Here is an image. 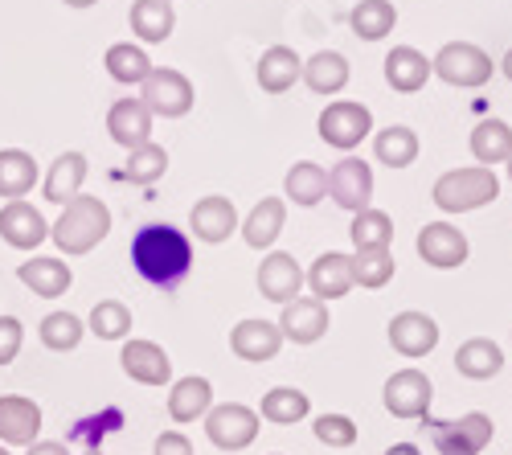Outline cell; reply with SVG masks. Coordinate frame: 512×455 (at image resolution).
Wrapping results in <instances>:
<instances>
[{"label":"cell","mask_w":512,"mask_h":455,"mask_svg":"<svg viewBox=\"0 0 512 455\" xmlns=\"http://www.w3.org/2000/svg\"><path fill=\"white\" fill-rule=\"evenodd\" d=\"M132 267L140 271V279L160 287V292H173V287L193 271V242L177 226L148 222L132 238Z\"/></svg>","instance_id":"cell-1"},{"label":"cell","mask_w":512,"mask_h":455,"mask_svg":"<svg viewBox=\"0 0 512 455\" xmlns=\"http://www.w3.org/2000/svg\"><path fill=\"white\" fill-rule=\"evenodd\" d=\"M107 234H111V210L91 193H78L74 201H66L58 222L50 226V238H54V246L66 259L91 255Z\"/></svg>","instance_id":"cell-2"},{"label":"cell","mask_w":512,"mask_h":455,"mask_svg":"<svg viewBox=\"0 0 512 455\" xmlns=\"http://www.w3.org/2000/svg\"><path fill=\"white\" fill-rule=\"evenodd\" d=\"M500 197V177L484 164H472V169H451L435 181L431 189V201L439 205L443 214H472V210H484Z\"/></svg>","instance_id":"cell-3"},{"label":"cell","mask_w":512,"mask_h":455,"mask_svg":"<svg viewBox=\"0 0 512 455\" xmlns=\"http://www.w3.org/2000/svg\"><path fill=\"white\" fill-rule=\"evenodd\" d=\"M435 66V78H443L447 87H459V91H476L496 74V62L492 54H484L472 41H447V46L431 58Z\"/></svg>","instance_id":"cell-4"},{"label":"cell","mask_w":512,"mask_h":455,"mask_svg":"<svg viewBox=\"0 0 512 455\" xmlns=\"http://www.w3.org/2000/svg\"><path fill=\"white\" fill-rule=\"evenodd\" d=\"M320 140L328 148H340V152H353L357 144L369 140L373 132V111L365 103H349V99H340V103H328L320 111Z\"/></svg>","instance_id":"cell-5"},{"label":"cell","mask_w":512,"mask_h":455,"mask_svg":"<svg viewBox=\"0 0 512 455\" xmlns=\"http://www.w3.org/2000/svg\"><path fill=\"white\" fill-rule=\"evenodd\" d=\"M426 423H431V443L439 455H480L496 435L484 410H472V415L447 419V423H435V419H426Z\"/></svg>","instance_id":"cell-6"},{"label":"cell","mask_w":512,"mask_h":455,"mask_svg":"<svg viewBox=\"0 0 512 455\" xmlns=\"http://www.w3.org/2000/svg\"><path fill=\"white\" fill-rule=\"evenodd\" d=\"M205 435L218 451H242V447H250L254 439H259V410H250L242 402L209 406Z\"/></svg>","instance_id":"cell-7"},{"label":"cell","mask_w":512,"mask_h":455,"mask_svg":"<svg viewBox=\"0 0 512 455\" xmlns=\"http://www.w3.org/2000/svg\"><path fill=\"white\" fill-rule=\"evenodd\" d=\"M140 99L152 115H164V119H181L193 111V82L181 74V70H168V66H152V74L140 82Z\"/></svg>","instance_id":"cell-8"},{"label":"cell","mask_w":512,"mask_h":455,"mask_svg":"<svg viewBox=\"0 0 512 455\" xmlns=\"http://www.w3.org/2000/svg\"><path fill=\"white\" fill-rule=\"evenodd\" d=\"M386 410L394 419H426L435 402V386L422 369H398V374L386 382V394H381Z\"/></svg>","instance_id":"cell-9"},{"label":"cell","mask_w":512,"mask_h":455,"mask_svg":"<svg viewBox=\"0 0 512 455\" xmlns=\"http://www.w3.org/2000/svg\"><path fill=\"white\" fill-rule=\"evenodd\" d=\"M328 197L340 205V210H349V214L369 210V201H373V169L361 156L336 160V169L328 173Z\"/></svg>","instance_id":"cell-10"},{"label":"cell","mask_w":512,"mask_h":455,"mask_svg":"<svg viewBox=\"0 0 512 455\" xmlns=\"http://www.w3.org/2000/svg\"><path fill=\"white\" fill-rule=\"evenodd\" d=\"M418 259L426 267H439V271H455L467 263V238L459 226L451 222H426L418 230Z\"/></svg>","instance_id":"cell-11"},{"label":"cell","mask_w":512,"mask_h":455,"mask_svg":"<svg viewBox=\"0 0 512 455\" xmlns=\"http://www.w3.org/2000/svg\"><path fill=\"white\" fill-rule=\"evenodd\" d=\"M304 283H308V275L300 271L295 255H287V251H271V255L263 259V267H259V292H263V300H271V304L300 300Z\"/></svg>","instance_id":"cell-12"},{"label":"cell","mask_w":512,"mask_h":455,"mask_svg":"<svg viewBox=\"0 0 512 455\" xmlns=\"http://www.w3.org/2000/svg\"><path fill=\"white\" fill-rule=\"evenodd\" d=\"M119 365H123V374L132 382H140V386H168L173 382V361H168V353L156 341H127L123 353H119Z\"/></svg>","instance_id":"cell-13"},{"label":"cell","mask_w":512,"mask_h":455,"mask_svg":"<svg viewBox=\"0 0 512 455\" xmlns=\"http://www.w3.org/2000/svg\"><path fill=\"white\" fill-rule=\"evenodd\" d=\"M328 324H332L328 320V308L316 296H300V300L283 304L279 328H283V341H291V345H316L328 333Z\"/></svg>","instance_id":"cell-14"},{"label":"cell","mask_w":512,"mask_h":455,"mask_svg":"<svg viewBox=\"0 0 512 455\" xmlns=\"http://www.w3.org/2000/svg\"><path fill=\"white\" fill-rule=\"evenodd\" d=\"M0 238H5L13 251H37L41 242L50 238V226L41 218V210L21 197V201H9L5 210H0Z\"/></svg>","instance_id":"cell-15"},{"label":"cell","mask_w":512,"mask_h":455,"mask_svg":"<svg viewBox=\"0 0 512 455\" xmlns=\"http://www.w3.org/2000/svg\"><path fill=\"white\" fill-rule=\"evenodd\" d=\"M189 226H193V234H197L201 242L218 246V242H226L242 222H238V210H234V201H230V197L209 193V197H201V201L193 205Z\"/></svg>","instance_id":"cell-16"},{"label":"cell","mask_w":512,"mask_h":455,"mask_svg":"<svg viewBox=\"0 0 512 455\" xmlns=\"http://www.w3.org/2000/svg\"><path fill=\"white\" fill-rule=\"evenodd\" d=\"M41 431V406L21 394L0 398V443L9 447H33Z\"/></svg>","instance_id":"cell-17"},{"label":"cell","mask_w":512,"mask_h":455,"mask_svg":"<svg viewBox=\"0 0 512 455\" xmlns=\"http://www.w3.org/2000/svg\"><path fill=\"white\" fill-rule=\"evenodd\" d=\"M308 287H312V296L316 300H345L353 287H357V279H353V255H340V251H328V255H320L316 263H312V271H308Z\"/></svg>","instance_id":"cell-18"},{"label":"cell","mask_w":512,"mask_h":455,"mask_svg":"<svg viewBox=\"0 0 512 455\" xmlns=\"http://www.w3.org/2000/svg\"><path fill=\"white\" fill-rule=\"evenodd\" d=\"M390 345L402 353V357H426L435 345H439V324L435 316L426 312H398L390 320Z\"/></svg>","instance_id":"cell-19"},{"label":"cell","mask_w":512,"mask_h":455,"mask_svg":"<svg viewBox=\"0 0 512 455\" xmlns=\"http://www.w3.org/2000/svg\"><path fill=\"white\" fill-rule=\"evenodd\" d=\"M152 119L156 115L144 107V99H119L107 111V132H111L115 144H123L127 152H132V148L152 140Z\"/></svg>","instance_id":"cell-20"},{"label":"cell","mask_w":512,"mask_h":455,"mask_svg":"<svg viewBox=\"0 0 512 455\" xmlns=\"http://www.w3.org/2000/svg\"><path fill=\"white\" fill-rule=\"evenodd\" d=\"M230 349L242 361H271L283 349V328L271 320H242L230 333Z\"/></svg>","instance_id":"cell-21"},{"label":"cell","mask_w":512,"mask_h":455,"mask_svg":"<svg viewBox=\"0 0 512 455\" xmlns=\"http://www.w3.org/2000/svg\"><path fill=\"white\" fill-rule=\"evenodd\" d=\"M17 279L29 287L33 296L41 300H58L70 292V283H74V271L62 263V259H25L17 267Z\"/></svg>","instance_id":"cell-22"},{"label":"cell","mask_w":512,"mask_h":455,"mask_svg":"<svg viewBox=\"0 0 512 455\" xmlns=\"http://www.w3.org/2000/svg\"><path fill=\"white\" fill-rule=\"evenodd\" d=\"M283 226H287V205H283V197H263V201L246 214L242 238H246V246H254V251H271L275 238L283 234Z\"/></svg>","instance_id":"cell-23"},{"label":"cell","mask_w":512,"mask_h":455,"mask_svg":"<svg viewBox=\"0 0 512 455\" xmlns=\"http://www.w3.org/2000/svg\"><path fill=\"white\" fill-rule=\"evenodd\" d=\"M431 74H435L431 58L418 54L414 46H394V50L386 54V82H390L394 91H402V95L422 91V87H426V78H431Z\"/></svg>","instance_id":"cell-24"},{"label":"cell","mask_w":512,"mask_h":455,"mask_svg":"<svg viewBox=\"0 0 512 455\" xmlns=\"http://www.w3.org/2000/svg\"><path fill=\"white\" fill-rule=\"evenodd\" d=\"M455 369H459V378H467V382H488L504 369V353H500L496 341L472 337V341H463L455 349Z\"/></svg>","instance_id":"cell-25"},{"label":"cell","mask_w":512,"mask_h":455,"mask_svg":"<svg viewBox=\"0 0 512 455\" xmlns=\"http://www.w3.org/2000/svg\"><path fill=\"white\" fill-rule=\"evenodd\" d=\"M127 21H132V33L140 41H148V46L168 41V37H173V29H177L173 0H132V13H127Z\"/></svg>","instance_id":"cell-26"},{"label":"cell","mask_w":512,"mask_h":455,"mask_svg":"<svg viewBox=\"0 0 512 455\" xmlns=\"http://www.w3.org/2000/svg\"><path fill=\"white\" fill-rule=\"evenodd\" d=\"M304 78V62L291 46H271L263 58H259V87L267 95H283L291 91L295 82Z\"/></svg>","instance_id":"cell-27"},{"label":"cell","mask_w":512,"mask_h":455,"mask_svg":"<svg viewBox=\"0 0 512 455\" xmlns=\"http://www.w3.org/2000/svg\"><path fill=\"white\" fill-rule=\"evenodd\" d=\"M213 406V386L205 378H181L168 390V419L173 423H197Z\"/></svg>","instance_id":"cell-28"},{"label":"cell","mask_w":512,"mask_h":455,"mask_svg":"<svg viewBox=\"0 0 512 455\" xmlns=\"http://www.w3.org/2000/svg\"><path fill=\"white\" fill-rule=\"evenodd\" d=\"M472 156L484 164V169H496V164H508L512 156V128L504 119H480L472 128V140H467Z\"/></svg>","instance_id":"cell-29"},{"label":"cell","mask_w":512,"mask_h":455,"mask_svg":"<svg viewBox=\"0 0 512 455\" xmlns=\"http://www.w3.org/2000/svg\"><path fill=\"white\" fill-rule=\"evenodd\" d=\"M82 181H87V156L82 152H62L50 164V173H46V201H54V205L74 201L82 193Z\"/></svg>","instance_id":"cell-30"},{"label":"cell","mask_w":512,"mask_h":455,"mask_svg":"<svg viewBox=\"0 0 512 455\" xmlns=\"http://www.w3.org/2000/svg\"><path fill=\"white\" fill-rule=\"evenodd\" d=\"M304 82L316 95H340L349 87V58L336 50H320L316 58L304 62Z\"/></svg>","instance_id":"cell-31"},{"label":"cell","mask_w":512,"mask_h":455,"mask_svg":"<svg viewBox=\"0 0 512 455\" xmlns=\"http://www.w3.org/2000/svg\"><path fill=\"white\" fill-rule=\"evenodd\" d=\"M37 160L21 148H0V197L5 201H21L33 185H37Z\"/></svg>","instance_id":"cell-32"},{"label":"cell","mask_w":512,"mask_h":455,"mask_svg":"<svg viewBox=\"0 0 512 455\" xmlns=\"http://www.w3.org/2000/svg\"><path fill=\"white\" fill-rule=\"evenodd\" d=\"M373 156L386 164V169H410L418 160V132L406 128V123H394V128H381L373 136Z\"/></svg>","instance_id":"cell-33"},{"label":"cell","mask_w":512,"mask_h":455,"mask_svg":"<svg viewBox=\"0 0 512 455\" xmlns=\"http://www.w3.org/2000/svg\"><path fill=\"white\" fill-rule=\"evenodd\" d=\"M283 193H287V201L304 205V210H308V205H320L328 197V173L320 169V164H312V160H300V164H291V169H287Z\"/></svg>","instance_id":"cell-34"},{"label":"cell","mask_w":512,"mask_h":455,"mask_svg":"<svg viewBox=\"0 0 512 455\" xmlns=\"http://www.w3.org/2000/svg\"><path fill=\"white\" fill-rule=\"evenodd\" d=\"M308 410H312V402H308L304 390H295V386H275V390L263 394L259 415H263L267 423H275V427H291V423H304V419H308Z\"/></svg>","instance_id":"cell-35"},{"label":"cell","mask_w":512,"mask_h":455,"mask_svg":"<svg viewBox=\"0 0 512 455\" xmlns=\"http://www.w3.org/2000/svg\"><path fill=\"white\" fill-rule=\"evenodd\" d=\"M103 66L115 82H123V87H140V82L152 74V58L132 46V41H115V46L103 54Z\"/></svg>","instance_id":"cell-36"},{"label":"cell","mask_w":512,"mask_h":455,"mask_svg":"<svg viewBox=\"0 0 512 455\" xmlns=\"http://www.w3.org/2000/svg\"><path fill=\"white\" fill-rule=\"evenodd\" d=\"M349 25L361 41H381V37L394 33L398 9L390 5V0H361V5L353 9V17H349Z\"/></svg>","instance_id":"cell-37"},{"label":"cell","mask_w":512,"mask_h":455,"mask_svg":"<svg viewBox=\"0 0 512 455\" xmlns=\"http://www.w3.org/2000/svg\"><path fill=\"white\" fill-rule=\"evenodd\" d=\"M349 238H353L357 251H386L394 242V222L386 210H361V214H353Z\"/></svg>","instance_id":"cell-38"},{"label":"cell","mask_w":512,"mask_h":455,"mask_svg":"<svg viewBox=\"0 0 512 455\" xmlns=\"http://www.w3.org/2000/svg\"><path fill=\"white\" fill-rule=\"evenodd\" d=\"M82 333H87V324H82L78 316H70V312H50L46 320H41V328H37L41 345H46L50 353H70V349H78Z\"/></svg>","instance_id":"cell-39"},{"label":"cell","mask_w":512,"mask_h":455,"mask_svg":"<svg viewBox=\"0 0 512 455\" xmlns=\"http://www.w3.org/2000/svg\"><path fill=\"white\" fill-rule=\"evenodd\" d=\"M123 173H127V181H136V185H152V181H160V177L168 173V152L148 140V144H140V148L127 152Z\"/></svg>","instance_id":"cell-40"},{"label":"cell","mask_w":512,"mask_h":455,"mask_svg":"<svg viewBox=\"0 0 512 455\" xmlns=\"http://www.w3.org/2000/svg\"><path fill=\"white\" fill-rule=\"evenodd\" d=\"M353 279L365 287V292L386 287L394 279V255H390V246H386V251H357L353 255Z\"/></svg>","instance_id":"cell-41"},{"label":"cell","mask_w":512,"mask_h":455,"mask_svg":"<svg viewBox=\"0 0 512 455\" xmlns=\"http://www.w3.org/2000/svg\"><path fill=\"white\" fill-rule=\"evenodd\" d=\"M91 333L99 341H123L127 333H132V312H127V304L119 300H99L95 312H91Z\"/></svg>","instance_id":"cell-42"},{"label":"cell","mask_w":512,"mask_h":455,"mask_svg":"<svg viewBox=\"0 0 512 455\" xmlns=\"http://www.w3.org/2000/svg\"><path fill=\"white\" fill-rule=\"evenodd\" d=\"M312 431L324 447H353L357 443V423L349 415H320L312 423Z\"/></svg>","instance_id":"cell-43"},{"label":"cell","mask_w":512,"mask_h":455,"mask_svg":"<svg viewBox=\"0 0 512 455\" xmlns=\"http://www.w3.org/2000/svg\"><path fill=\"white\" fill-rule=\"evenodd\" d=\"M25 341V328L17 316H0V365H13Z\"/></svg>","instance_id":"cell-44"},{"label":"cell","mask_w":512,"mask_h":455,"mask_svg":"<svg viewBox=\"0 0 512 455\" xmlns=\"http://www.w3.org/2000/svg\"><path fill=\"white\" fill-rule=\"evenodd\" d=\"M152 455H193V443H189V435H181V431H164V435L156 439Z\"/></svg>","instance_id":"cell-45"},{"label":"cell","mask_w":512,"mask_h":455,"mask_svg":"<svg viewBox=\"0 0 512 455\" xmlns=\"http://www.w3.org/2000/svg\"><path fill=\"white\" fill-rule=\"evenodd\" d=\"M25 455H70V451H66V443H54V439H37V443H33Z\"/></svg>","instance_id":"cell-46"},{"label":"cell","mask_w":512,"mask_h":455,"mask_svg":"<svg viewBox=\"0 0 512 455\" xmlns=\"http://www.w3.org/2000/svg\"><path fill=\"white\" fill-rule=\"evenodd\" d=\"M386 455H422V451H418L414 443H394V447H390Z\"/></svg>","instance_id":"cell-47"},{"label":"cell","mask_w":512,"mask_h":455,"mask_svg":"<svg viewBox=\"0 0 512 455\" xmlns=\"http://www.w3.org/2000/svg\"><path fill=\"white\" fill-rule=\"evenodd\" d=\"M500 74H504V78H508V82H512V50H508V54H504V58H500Z\"/></svg>","instance_id":"cell-48"},{"label":"cell","mask_w":512,"mask_h":455,"mask_svg":"<svg viewBox=\"0 0 512 455\" xmlns=\"http://www.w3.org/2000/svg\"><path fill=\"white\" fill-rule=\"evenodd\" d=\"M62 5H70V9H91V5H99V0H62Z\"/></svg>","instance_id":"cell-49"},{"label":"cell","mask_w":512,"mask_h":455,"mask_svg":"<svg viewBox=\"0 0 512 455\" xmlns=\"http://www.w3.org/2000/svg\"><path fill=\"white\" fill-rule=\"evenodd\" d=\"M508 181H512V156H508Z\"/></svg>","instance_id":"cell-50"},{"label":"cell","mask_w":512,"mask_h":455,"mask_svg":"<svg viewBox=\"0 0 512 455\" xmlns=\"http://www.w3.org/2000/svg\"><path fill=\"white\" fill-rule=\"evenodd\" d=\"M0 455H9V451H5V443H0Z\"/></svg>","instance_id":"cell-51"},{"label":"cell","mask_w":512,"mask_h":455,"mask_svg":"<svg viewBox=\"0 0 512 455\" xmlns=\"http://www.w3.org/2000/svg\"><path fill=\"white\" fill-rule=\"evenodd\" d=\"M87 455H103V451H87Z\"/></svg>","instance_id":"cell-52"}]
</instances>
